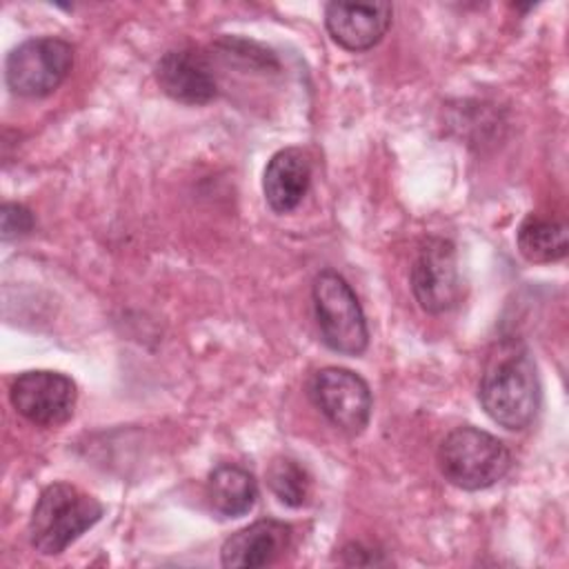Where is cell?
Instances as JSON below:
<instances>
[{
  "label": "cell",
  "mask_w": 569,
  "mask_h": 569,
  "mask_svg": "<svg viewBox=\"0 0 569 569\" xmlns=\"http://www.w3.org/2000/svg\"><path fill=\"white\" fill-rule=\"evenodd\" d=\"M485 413L509 431L527 429L540 409V380L529 349L520 342H502L489 356L478 385Z\"/></svg>",
  "instance_id": "cell-1"
},
{
  "label": "cell",
  "mask_w": 569,
  "mask_h": 569,
  "mask_svg": "<svg viewBox=\"0 0 569 569\" xmlns=\"http://www.w3.org/2000/svg\"><path fill=\"white\" fill-rule=\"evenodd\" d=\"M104 513L98 498L76 485L53 482L38 496L29 518V542L42 556H58Z\"/></svg>",
  "instance_id": "cell-2"
},
{
  "label": "cell",
  "mask_w": 569,
  "mask_h": 569,
  "mask_svg": "<svg viewBox=\"0 0 569 569\" xmlns=\"http://www.w3.org/2000/svg\"><path fill=\"white\" fill-rule=\"evenodd\" d=\"M438 469L453 487L480 491L507 476L511 469V451L500 438L467 425L442 438L438 447Z\"/></svg>",
  "instance_id": "cell-3"
},
{
  "label": "cell",
  "mask_w": 569,
  "mask_h": 569,
  "mask_svg": "<svg viewBox=\"0 0 569 569\" xmlns=\"http://www.w3.org/2000/svg\"><path fill=\"white\" fill-rule=\"evenodd\" d=\"M311 298L322 342L336 353L360 356L369 345V329L351 284L338 271L325 269L313 280Z\"/></svg>",
  "instance_id": "cell-4"
},
{
  "label": "cell",
  "mask_w": 569,
  "mask_h": 569,
  "mask_svg": "<svg viewBox=\"0 0 569 569\" xmlns=\"http://www.w3.org/2000/svg\"><path fill=\"white\" fill-rule=\"evenodd\" d=\"M73 67V47L53 36L29 38L13 47L4 60L7 87L22 98L53 93Z\"/></svg>",
  "instance_id": "cell-5"
},
{
  "label": "cell",
  "mask_w": 569,
  "mask_h": 569,
  "mask_svg": "<svg viewBox=\"0 0 569 569\" xmlns=\"http://www.w3.org/2000/svg\"><path fill=\"white\" fill-rule=\"evenodd\" d=\"M309 398L342 433L358 436L371 418V391L365 378L345 367H322L309 380Z\"/></svg>",
  "instance_id": "cell-6"
},
{
  "label": "cell",
  "mask_w": 569,
  "mask_h": 569,
  "mask_svg": "<svg viewBox=\"0 0 569 569\" xmlns=\"http://www.w3.org/2000/svg\"><path fill=\"white\" fill-rule=\"evenodd\" d=\"M411 291L427 313H445L462 298L456 247L447 238H427L411 264Z\"/></svg>",
  "instance_id": "cell-7"
},
{
  "label": "cell",
  "mask_w": 569,
  "mask_h": 569,
  "mask_svg": "<svg viewBox=\"0 0 569 569\" xmlns=\"http://www.w3.org/2000/svg\"><path fill=\"white\" fill-rule=\"evenodd\" d=\"M9 400L31 425L58 427L73 416L78 389L76 382L60 371L31 369L11 382Z\"/></svg>",
  "instance_id": "cell-8"
},
{
  "label": "cell",
  "mask_w": 569,
  "mask_h": 569,
  "mask_svg": "<svg viewBox=\"0 0 569 569\" xmlns=\"http://www.w3.org/2000/svg\"><path fill=\"white\" fill-rule=\"evenodd\" d=\"M158 87L176 102L207 104L218 96L209 58L198 49H171L156 64Z\"/></svg>",
  "instance_id": "cell-9"
},
{
  "label": "cell",
  "mask_w": 569,
  "mask_h": 569,
  "mask_svg": "<svg viewBox=\"0 0 569 569\" xmlns=\"http://www.w3.org/2000/svg\"><path fill=\"white\" fill-rule=\"evenodd\" d=\"M393 7L389 2H329L325 24L333 42L347 51H369L391 27Z\"/></svg>",
  "instance_id": "cell-10"
},
{
  "label": "cell",
  "mask_w": 569,
  "mask_h": 569,
  "mask_svg": "<svg viewBox=\"0 0 569 569\" xmlns=\"http://www.w3.org/2000/svg\"><path fill=\"white\" fill-rule=\"evenodd\" d=\"M291 538V525L262 518L231 533L220 549V560L224 567H267L289 549Z\"/></svg>",
  "instance_id": "cell-11"
},
{
  "label": "cell",
  "mask_w": 569,
  "mask_h": 569,
  "mask_svg": "<svg viewBox=\"0 0 569 569\" xmlns=\"http://www.w3.org/2000/svg\"><path fill=\"white\" fill-rule=\"evenodd\" d=\"M309 184L311 164L302 149L284 147L269 158L262 176V193L271 211H293L307 196Z\"/></svg>",
  "instance_id": "cell-12"
},
{
  "label": "cell",
  "mask_w": 569,
  "mask_h": 569,
  "mask_svg": "<svg viewBox=\"0 0 569 569\" xmlns=\"http://www.w3.org/2000/svg\"><path fill=\"white\" fill-rule=\"evenodd\" d=\"M207 502L220 518H238L251 511L258 500L256 478L238 465H218L204 485Z\"/></svg>",
  "instance_id": "cell-13"
},
{
  "label": "cell",
  "mask_w": 569,
  "mask_h": 569,
  "mask_svg": "<svg viewBox=\"0 0 569 569\" xmlns=\"http://www.w3.org/2000/svg\"><path fill=\"white\" fill-rule=\"evenodd\" d=\"M516 242L522 258L538 264L562 260L569 251L565 222L540 216H527L522 220L516 233Z\"/></svg>",
  "instance_id": "cell-14"
},
{
  "label": "cell",
  "mask_w": 569,
  "mask_h": 569,
  "mask_svg": "<svg viewBox=\"0 0 569 569\" xmlns=\"http://www.w3.org/2000/svg\"><path fill=\"white\" fill-rule=\"evenodd\" d=\"M267 485L271 493L287 507H302L311 491V478L293 458L278 456L267 467Z\"/></svg>",
  "instance_id": "cell-15"
},
{
  "label": "cell",
  "mask_w": 569,
  "mask_h": 569,
  "mask_svg": "<svg viewBox=\"0 0 569 569\" xmlns=\"http://www.w3.org/2000/svg\"><path fill=\"white\" fill-rule=\"evenodd\" d=\"M36 227L33 213L18 202H4L2 204V240H16Z\"/></svg>",
  "instance_id": "cell-16"
}]
</instances>
